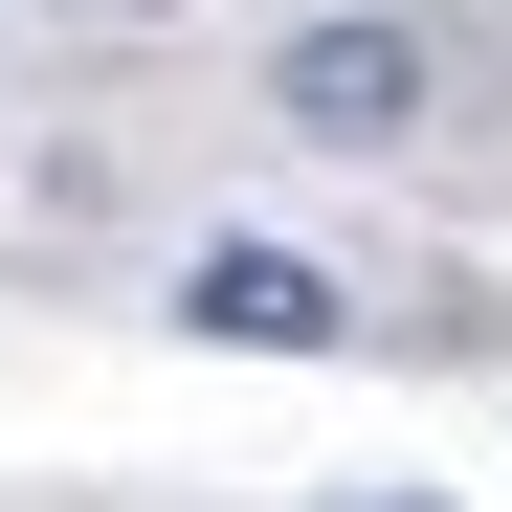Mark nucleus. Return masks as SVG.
<instances>
[{"mask_svg":"<svg viewBox=\"0 0 512 512\" xmlns=\"http://www.w3.org/2000/svg\"><path fill=\"white\" fill-rule=\"evenodd\" d=\"M423 90H446V67H423V23H290V45H268V112H290L312 156H401Z\"/></svg>","mask_w":512,"mask_h":512,"instance_id":"1","label":"nucleus"},{"mask_svg":"<svg viewBox=\"0 0 512 512\" xmlns=\"http://www.w3.org/2000/svg\"><path fill=\"white\" fill-rule=\"evenodd\" d=\"M179 334H201V357H357V290H334L312 245H268V223H223L201 268H179Z\"/></svg>","mask_w":512,"mask_h":512,"instance_id":"2","label":"nucleus"},{"mask_svg":"<svg viewBox=\"0 0 512 512\" xmlns=\"http://www.w3.org/2000/svg\"><path fill=\"white\" fill-rule=\"evenodd\" d=\"M112 23H156V0H112Z\"/></svg>","mask_w":512,"mask_h":512,"instance_id":"3","label":"nucleus"},{"mask_svg":"<svg viewBox=\"0 0 512 512\" xmlns=\"http://www.w3.org/2000/svg\"><path fill=\"white\" fill-rule=\"evenodd\" d=\"M401 512H423V490H401Z\"/></svg>","mask_w":512,"mask_h":512,"instance_id":"4","label":"nucleus"}]
</instances>
